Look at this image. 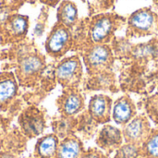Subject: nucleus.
<instances>
[{"label":"nucleus","mask_w":158,"mask_h":158,"mask_svg":"<svg viewBox=\"0 0 158 158\" xmlns=\"http://www.w3.org/2000/svg\"><path fill=\"white\" fill-rule=\"evenodd\" d=\"M120 18L113 13L99 14L92 18L87 25V45L107 44L118 28Z\"/></svg>","instance_id":"2"},{"label":"nucleus","mask_w":158,"mask_h":158,"mask_svg":"<svg viewBox=\"0 0 158 158\" xmlns=\"http://www.w3.org/2000/svg\"><path fill=\"white\" fill-rule=\"evenodd\" d=\"M77 126L78 119L75 118H62L61 120L54 123V133L62 140L71 134H75L74 132L77 130Z\"/></svg>","instance_id":"18"},{"label":"nucleus","mask_w":158,"mask_h":158,"mask_svg":"<svg viewBox=\"0 0 158 158\" xmlns=\"http://www.w3.org/2000/svg\"><path fill=\"white\" fill-rule=\"evenodd\" d=\"M112 99L105 94L94 95L89 102L87 114L97 125H105L112 119Z\"/></svg>","instance_id":"12"},{"label":"nucleus","mask_w":158,"mask_h":158,"mask_svg":"<svg viewBox=\"0 0 158 158\" xmlns=\"http://www.w3.org/2000/svg\"><path fill=\"white\" fill-rule=\"evenodd\" d=\"M141 147L143 158H158V127L152 129Z\"/></svg>","instance_id":"19"},{"label":"nucleus","mask_w":158,"mask_h":158,"mask_svg":"<svg viewBox=\"0 0 158 158\" xmlns=\"http://www.w3.org/2000/svg\"><path fill=\"white\" fill-rule=\"evenodd\" d=\"M19 125L21 132L31 139L42 134L45 129L44 115L36 107H29L19 118Z\"/></svg>","instance_id":"9"},{"label":"nucleus","mask_w":158,"mask_h":158,"mask_svg":"<svg viewBox=\"0 0 158 158\" xmlns=\"http://www.w3.org/2000/svg\"><path fill=\"white\" fill-rule=\"evenodd\" d=\"M82 73V64L78 56H71L59 61L55 71L57 82L64 89L78 88Z\"/></svg>","instance_id":"5"},{"label":"nucleus","mask_w":158,"mask_h":158,"mask_svg":"<svg viewBox=\"0 0 158 158\" xmlns=\"http://www.w3.org/2000/svg\"><path fill=\"white\" fill-rule=\"evenodd\" d=\"M29 19L19 14L9 15L2 24L1 35L6 43L21 41L28 31Z\"/></svg>","instance_id":"11"},{"label":"nucleus","mask_w":158,"mask_h":158,"mask_svg":"<svg viewBox=\"0 0 158 158\" xmlns=\"http://www.w3.org/2000/svg\"><path fill=\"white\" fill-rule=\"evenodd\" d=\"M95 143L100 150L109 156L124 143L122 131L111 124H105L96 133Z\"/></svg>","instance_id":"10"},{"label":"nucleus","mask_w":158,"mask_h":158,"mask_svg":"<svg viewBox=\"0 0 158 158\" xmlns=\"http://www.w3.org/2000/svg\"><path fill=\"white\" fill-rule=\"evenodd\" d=\"M85 152L82 141L75 134L60 140L57 158H81Z\"/></svg>","instance_id":"16"},{"label":"nucleus","mask_w":158,"mask_h":158,"mask_svg":"<svg viewBox=\"0 0 158 158\" xmlns=\"http://www.w3.org/2000/svg\"><path fill=\"white\" fill-rule=\"evenodd\" d=\"M157 95H158V90H157Z\"/></svg>","instance_id":"27"},{"label":"nucleus","mask_w":158,"mask_h":158,"mask_svg":"<svg viewBox=\"0 0 158 158\" xmlns=\"http://www.w3.org/2000/svg\"><path fill=\"white\" fill-rule=\"evenodd\" d=\"M82 57L87 72L93 76L106 74L114 64V55L108 44L84 46Z\"/></svg>","instance_id":"3"},{"label":"nucleus","mask_w":158,"mask_h":158,"mask_svg":"<svg viewBox=\"0 0 158 158\" xmlns=\"http://www.w3.org/2000/svg\"><path fill=\"white\" fill-rule=\"evenodd\" d=\"M113 158H143L141 145L124 143L116 152Z\"/></svg>","instance_id":"20"},{"label":"nucleus","mask_w":158,"mask_h":158,"mask_svg":"<svg viewBox=\"0 0 158 158\" xmlns=\"http://www.w3.org/2000/svg\"><path fill=\"white\" fill-rule=\"evenodd\" d=\"M124 143L142 145L149 136L152 127L149 118L143 115H136L121 129Z\"/></svg>","instance_id":"7"},{"label":"nucleus","mask_w":158,"mask_h":158,"mask_svg":"<svg viewBox=\"0 0 158 158\" xmlns=\"http://www.w3.org/2000/svg\"><path fill=\"white\" fill-rule=\"evenodd\" d=\"M18 92V83L12 73L0 74V110H6L14 100Z\"/></svg>","instance_id":"14"},{"label":"nucleus","mask_w":158,"mask_h":158,"mask_svg":"<svg viewBox=\"0 0 158 158\" xmlns=\"http://www.w3.org/2000/svg\"><path fill=\"white\" fill-rule=\"evenodd\" d=\"M57 22L72 29L78 22V8L76 5L69 1H62L57 8Z\"/></svg>","instance_id":"17"},{"label":"nucleus","mask_w":158,"mask_h":158,"mask_svg":"<svg viewBox=\"0 0 158 158\" xmlns=\"http://www.w3.org/2000/svg\"><path fill=\"white\" fill-rule=\"evenodd\" d=\"M73 45L71 30L56 22L45 41V51L53 58L65 56Z\"/></svg>","instance_id":"6"},{"label":"nucleus","mask_w":158,"mask_h":158,"mask_svg":"<svg viewBox=\"0 0 158 158\" xmlns=\"http://www.w3.org/2000/svg\"><path fill=\"white\" fill-rule=\"evenodd\" d=\"M137 115V108L132 99L128 95L118 98L112 107V119L121 127L129 123Z\"/></svg>","instance_id":"13"},{"label":"nucleus","mask_w":158,"mask_h":158,"mask_svg":"<svg viewBox=\"0 0 158 158\" xmlns=\"http://www.w3.org/2000/svg\"><path fill=\"white\" fill-rule=\"evenodd\" d=\"M60 139L55 134H47L40 138L34 147L35 158H57Z\"/></svg>","instance_id":"15"},{"label":"nucleus","mask_w":158,"mask_h":158,"mask_svg":"<svg viewBox=\"0 0 158 158\" xmlns=\"http://www.w3.org/2000/svg\"><path fill=\"white\" fill-rule=\"evenodd\" d=\"M81 158H108V156L98 147H92L85 150Z\"/></svg>","instance_id":"21"},{"label":"nucleus","mask_w":158,"mask_h":158,"mask_svg":"<svg viewBox=\"0 0 158 158\" xmlns=\"http://www.w3.org/2000/svg\"><path fill=\"white\" fill-rule=\"evenodd\" d=\"M57 109L62 118H74L85 108V98L78 88L64 89L56 100Z\"/></svg>","instance_id":"8"},{"label":"nucleus","mask_w":158,"mask_h":158,"mask_svg":"<svg viewBox=\"0 0 158 158\" xmlns=\"http://www.w3.org/2000/svg\"><path fill=\"white\" fill-rule=\"evenodd\" d=\"M25 0H2V3L7 7V8H10V9H15V8H18L19 6H21L23 4Z\"/></svg>","instance_id":"22"},{"label":"nucleus","mask_w":158,"mask_h":158,"mask_svg":"<svg viewBox=\"0 0 158 158\" xmlns=\"http://www.w3.org/2000/svg\"><path fill=\"white\" fill-rule=\"evenodd\" d=\"M99 1H100V3H101V4H103L104 2H105V3H106L107 6H109L112 4V0H99Z\"/></svg>","instance_id":"26"},{"label":"nucleus","mask_w":158,"mask_h":158,"mask_svg":"<svg viewBox=\"0 0 158 158\" xmlns=\"http://www.w3.org/2000/svg\"><path fill=\"white\" fill-rule=\"evenodd\" d=\"M158 30V16L150 8H141L133 12L128 19L127 35L130 37H144Z\"/></svg>","instance_id":"4"},{"label":"nucleus","mask_w":158,"mask_h":158,"mask_svg":"<svg viewBox=\"0 0 158 158\" xmlns=\"http://www.w3.org/2000/svg\"><path fill=\"white\" fill-rule=\"evenodd\" d=\"M39 1L49 6H56L60 2V0H39Z\"/></svg>","instance_id":"23"},{"label":"nucleus","mask_w":158,"mask_h":158,"mask_svg":"<svg viewBox=\"0 0 158 158\" xmlns=\"http://www.w3.org/2000/svg\"><path fill=\"white\" fill-rule=\"evenodd\" d=\"M44 67V56L34 47L25 46L17 58L16 75L22 85H31L41 77Z\"/></svg>","instance_id":"1"},{"label":"nucleus","mask_w":158,"mask_h":158,"mask_svg":"<svg viewBox=\"0 0 158 158\" xmlns=\"http://www.w3.org/2000/svg\"><path fill=\"white\" fill-rule=\"evenodd\" d=\"M0 158H19L11 152H0Z\"/></svg>","instance_id":"24"},{"label":"nucleus","mask_w":158,"mask_h":158,"mask_svg":"<svg viewBox=\"0 0 158 158\" xmlns=\"http://www.w3.org/2000/svg\"><path fill=\"white\" fill-rule=\"evenodd\" d=\"M5 131H6V126H5V124L3 123V121L0 118V139L5 134Z\"/></svg>","instance_id":"25"},{"label":"nucleus","mask_w":158,"mask_h":158,"mask_svg":"<svg viewBox=\"0 0 158 158\" xmlns=\"http://www.w3.org/2000/svg\"><path fill=\"white\" fill-rule=\"evenodd\" d=\"M31 158H35V157H34V156H33V157H31Z\"/></svg>","instance_id":"28"}]
</instances>
